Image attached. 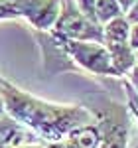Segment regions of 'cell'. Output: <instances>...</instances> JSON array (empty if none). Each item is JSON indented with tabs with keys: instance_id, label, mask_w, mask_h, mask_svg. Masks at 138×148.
I'll list each match as a JSON object with an SVG mask.
<instances>
[{
	"instance_id": "obj_1",
	"label": "cell",
	"mask_w": 138,
	"mask_h": 148,
	"mask_svg": "<svg viewBox=\"0 0 138 148\" xmlns=\"http://www.w3.org/2000/svg\"><path fill=\"white\" fill-rule=\"evenodd\" d=\"M0 95L4 99L6 113L26 125L44 144L63 142L77 126L91 123L93 114L83 105H67L40 99L26 89L14 85L0 75Z\"/></svg>"
},
{
	"instance_id": "obj_2",
	"label": "cell",
	"mask_w": 138,
	"mask_h": 148,
	"mask_svg": "<svg viewBox=\"0 0 138 148\" xmlns=\"http://www.w3.org/2000/svg\"><path fill=\"white\" fill-rule=\"evenodd\" d=\"M83 105L91 111L101 130L99 148H130L132 113L128 105H120L107 95H91Z\"/></svg>"
},
{
	"instance_id": "obj_3",
	"label": "cell",
	"mask_w": 138,
	"mask_h": 148,
	"mask_svg": "<svg viewBox=\"0 0 138 148\" xmlns=\"http://www.w3.org/2000/svg\"><path fill=\"white\" fill-rule=\"evenodd\" d=\"M57 40L77 71H85L97 77H116V71L113 67V61H111L109 49L105 47V44L73 42V40H63V38H57Z\"/></svg>"
},
{
	"instance_id": "obj_4",
	"label": "cell",
	"mask_w": 138,
	"mask_h": 148,
	"mask_svg": "<svg viewBox=\"0 0 138 148\" xmlns=\"http://www.w3.org/2000/svg\"><path fill=\"white\" fill-rule=\"evenodd\" d=\"M57 38L73 42H97L103 44V26L77 8L73 0H61V12L55 26L49 30Z\"/></svg>"
},
{
	"instance_id": "obj_5",
	"label": "cell",
	"mask_w": 138,
	"mask_h": 148,
	"mask_svg": "<svg viewBox=\"0 0 138 148\" xmlns=\"http://www.w3.org/2000/svg\"><path fill=\"white\" fill-rule=\"evenodd\" d=\"M16 18H22L34 32H49L59 18L61 0H12Z\"/></svg>"
},
{
	"instance_id": "obj_6",
	"label": "cell",
	"mask_w": 138,
	"mask_h": 148,
	"mask_svg": "<svg viewBox=\"0 0 138 148\" xmlns=\"http://www.w3.org/2000/svg\"><path fill=\"white\" fill-rule=\"evenodd\" d=\"M32 142H42L34 134V130H30L8 113L0 114V148H18Z\"/></svg>"
},
{
	"instance_id": "obj_7",
	"label": "cell",
	"mask_w": 138,
	"mask_h": 148,
	"mask_svg": "<svg viewBox=\"0 0 138 148\" xmlns=\"http://www.w3.org/2000/svg\"><path fill=\"white\" fill-rule=\"evenodd\" d=\"M105 47L109 49V56H111L113 67L116 71V77H126L128 73L136 67L134 49L130 47L128 42H122V44H105Z\"/></svg>"
},
{
	"instance_id": "obj_8",
	"label": "cell",
	"mask_w": 138,
	"mask_h": 148,
	"mask_svg": "<svg viewBox=\"0 0 138 148\" xmlns=\"http://www.w3.org/2000/svg\"><path fill=\"white\" fill-rule=\"evenodd\" d=\"M130 22L124 16H118L111 22L103 24V44H122L128 42Z\"/></svg>"
},
{
	"instance_id": "obj_9",
	"label": "cell",
	"mask_w": 138,
	"mask_h": 148,
	"mask_svg": "<svg viewBox=\"0 0 138 148\" xmlns=\"http://www.w3.org/2000/svg\"><path fill=\"white\" fill-rule=\"evenodd\" d=\"M118 16H124V10L118 0H97L95 2V18L101 26Z\"/></svg>"
},
{
	"instance_id": "obj_10",
	"label": "cell",
	"mask_w": 138,
	"mask_h": 148,
	"mask_svg": "<svg viewBox=\"0 0 138 148\" xmlns=\"http://www.w3.org/2000/svg\"><path fill=\"white\" fill-rule=\"evenodd\" d=\"M4 20H16L12 0H0V22H4Z\"/></svg>"
},
{
	"instance_id": "obj_11",
	"label": "cell",
	"mask_w": 138,
	"mask_h": 148,
	"mask_svg": "<svg viewBox=\"0 0 138 148\" xmlns=\"http://www.w3.org/2000/svg\"><path fill=\"white\" fill-rule=\"evenodd\" d=\"M73 2L77 4V8H79L83 14H87L89 18L97 20V18H95V2H97V0H73Z\"/></svg>"
},
{
	"instance_id": "obj_12",
	"label": "cell",
	"mask_w": 138,
	"mask_h": 148,
	"mask_svg": "<svg viewBox=\"0 0 138 148\" xmlns=\"http://www.w3.org/2000/svg\"><path fill=\"white\" fill-rule=\"evenodd\" d=\"M124 18H126L130 24H138V0L124 12Z\"/></svg>"
},
{
	"instance_id": "obj_13",
	"label": "cell",
	"mask_w": 138,
	"mask_h": 148,
	"mask_svg": "<svg viewBox=\"0 0 138 148\" xmlns=\"http://www.w3.org/2000/svg\"><path fill=\"white\" fill-rule=\"evenodd\" d=\"M128 44H130V47H132V49H138V24H130Z\"/></svg>"
},
{
	"instance_id": "obj_14",
	"label": "cell",
	"mask_w": 138,
	"mask_h": 148,
	"mask_svg": "<svg viewBox=\"0 0 138 148\" xmlns=\"http://www.w3.org/2000/svg\"><path fill=\"white\" fill-rule=\"evenodd\" d=\"M126 79H128V83H130V87L136 91V95H138V67H134L130 73L126 75Z\"/></svg>"
},
{
	"instance_id": "obj_15",
	"label": "cell",
	"mask_w": 138,
	"mask_h": 148,
	"mask_svg": "<svg viewBox=\"0 0 138 148\" xmlns=\"http://www.w3.org/2000/svg\"><path fill=\"white\" fill-rule=\"evenodd\" d=\"M118 2H120V6H122V10L126 12L128 8H130V6H132V4L136 2V0H118Z\"/></svg>"
},
{
	"instance_id": "obj_16",
	"label": "cell",
	"mask_w": 138,
	"mask_h": 148,
	"mask_svg": "<svg viewBox=\"0 0 138 148\" xmlns=\"http://www.w3.org/2000/svg\"><path fill=\"white\" fill-rule=\"evenodd\" d=\"M18 148H46L44 142H32V144H24V146H18Z\"/></svg>"
},
{
	"instance_id": "obj_17",
	"label": "cell",
	"mask_w": 138,
	"mask_h": 148,
	"mask_svg": "<svg viewBox=\"0 0 138 148\" xmlns=\"http://www.w3.org/2000/svg\"><path fill=\"white\" fill-rule=\"evenodd\" d=\"M6 113V109H4V99H2V95H0V114Z\"/></svg>"
},
{
	"instance_id": "obj_18",
	"label": "cell",
	"mask_w": 138,
	"mask_h": 148,
	"mask_svg": "<svg viewBox=\"0 0 138 148\" xmlns=\"http://www.w3.org/2000/svg\"><path fill=\"white\" fill-rule=\"evenodd\" d=\"M134 61H136V67H138V49H134Z\"/></svg>"
}]
</instances>
